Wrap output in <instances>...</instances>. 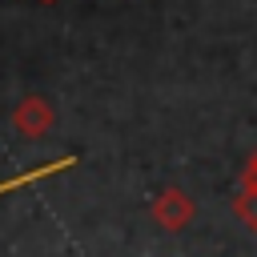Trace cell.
Returning a JSON list of instances; mask_svg holds the SVG:
<instances>
[{"label": "cell", "instance_id": "1", "mask_svg": "<svg viewBox=\"0 0 257 257\" xmlns=\"http://www.w3.org/2000/svg\"><path fill=\"white\" fill-rule=\"evenodd\" d=\"M149 217H153L165 233H181V229L193 225V217H197V201H193L181 185H165V189L149 201Z\"/></svg>", "mask_w": 257, "mask_h": 257}, {"label": "cell", "instance_id": "2", "mask_svg": "<svg viewBox=\"0 0 257 257\" xmlns=\"http://www.w3.org/2000/svg\"><path fill=\"white\" fill-rule=\"evenodd\" d=\"M52 124H56V108H52V100H44V96H36V92L24 96V100L12 108V128H16L20 137H28V141L48 137Z\"/></svg>", "mask_w": 257, "mask_h": 257}, {"label": "cell", "instance_id": "3", "mask_svg": "<svg viewBox=\"0 0 257 257\" xmlns=\"http://www.w3.org/2000/svg\"><path fill=\"white\" fill-rule=\"evenodd\" d=\"M233 217L257 233V185H237V197H233Z\"/></svg>", "mask_w": 257, "mask_h": 257}, {"label": "cell", "instance_id": "4", "mask_svg": "<svg viewBox=\"0 0 257 257\" xmlns=\"http://www.w3.org/2000/svg\"><path fill=\"white\" fill-rule=\"evenodd\" d=\"M241 185H257V149L245 157V165H241Z\"/></svg>", "mask_w": 257, "mask_h": 257}, {"label": "cell", "instance_id": "5", "mask_svg": "<svg viewBox=\"0 0 257 257\" xmlns=\"http://www.w3.org/2000/svg\"><path fill=\"white\" fill-rule=\"evenodd\" d=\"M44 4H52V0H44Z\"/></svg>", "mask_w": 257, "mask_h": 257}]
</instances>
